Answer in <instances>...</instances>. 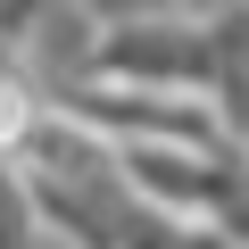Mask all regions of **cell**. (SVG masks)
<instances>
[{"label":"cell","mask_w":249,"mask_h":249,"mask_svg":"<svg viewBox=\"0 0 249 249\" xmlns=\"http://www.w3.org/2000/svg\"><path fill=\"white\" fill-rule=\"evenodd\" d=\"M42 199H34V183L17 175V166H0V249H42Z\"/></svg>","instance_id":"cell-3"},{"label":"cell","mask_w":249,"mask_h":249,"mask_svg":"<svg viewBox=\"0 0 249 249\" xmlns=\"http://www.w3.org/2000/svg\"><path fill=\"white\" fill-rule=\"evenodd\" d=\"M116 91H175L199 100L216 91V50H208V17H166V9H108V42H100V75Z\"/></svg>","instance_id":"cell-1"},{"label":"cell","mask_w":249,"mask_h":249,"mask_svg":"<svg viewBox=\"0 0 249 249\" xmlns=\"http://www.w3.org/2000/svg\"><path fill=\"white\" fill-rule=\"evenodd\" d=\"M199 232H216L224 249H249V150H216V175H208V224Z\"/></svg>","instance_id":"cell-2"}]
</instances>
